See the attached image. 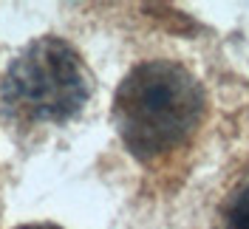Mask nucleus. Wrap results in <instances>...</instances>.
I'll return each mask as SVG.
<instances>
[{"instance_id": "obj_1", "label": "nucleus", "mask_w": 249, "mask_h": 229, "mask_svg": "<svg viewBox=\"0 0 249 229\" xmlns=\"http://www.w3.org/2000/svg\"><path fill=\"white\" fill-rule=\"evenodd\" d=\"M204 119V91L184 65L150 60L136 65L113 96V122L124 147L153 164L181 150Z\"/></svg>"}, {"instance_id": "obj_2", "label": "nucleus", "mask_w": 249, "mask_h": 229, "mask_svg": "<svg viewBox=\"0 0 249 229\" xmlns=\"http://www.w3.org/2000/svg\"><path fill=\"white\" fill-rule=\"evenodd\" d=\"M93 79L77 48L40 37L17 54L0 79V107L17 124H60L91 99Z\"/></svg>"}, {"instance_id": "obj_3", "label": "nucleus", "mask_w": 249, "mask_h": 229, "mask_svg": "<svg viewBox=\"0 0 249 229\" xmlns=\"http://www.w3.org/2000/svg\"><path fill=\"white\" fill-rule=\"evenodd\" d=\"M224 229H249V184L238 193L227 210Z\"/></svg>"}, {"instance_id": "obj_4", "label": "nucleus", "mask_w": 249, "mask_h": 229, "mask_svg": "<svg viewBox=\"0 0 249 229\" xmlns=\"http://www.w3.org/2000/svg\"><path fill=\"white\" fill-rule=\"evenodd\" d=\"M17 229H60L54 224H29V227H17Z\"/></svg>"}]
</instances>
